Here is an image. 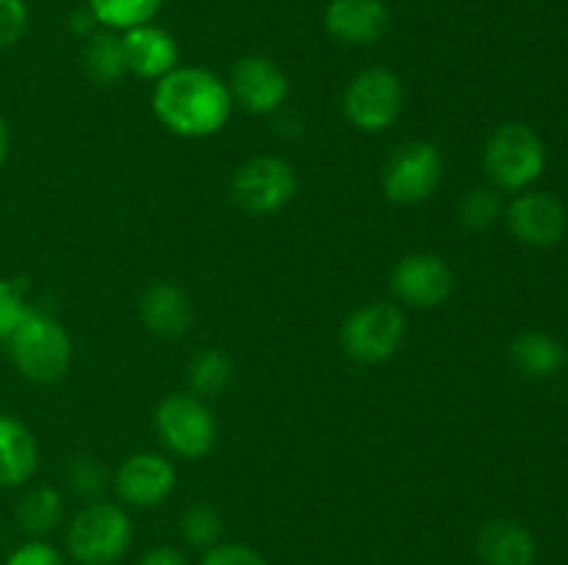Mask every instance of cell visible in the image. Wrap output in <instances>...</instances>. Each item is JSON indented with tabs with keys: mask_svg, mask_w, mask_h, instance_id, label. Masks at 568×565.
<instances>
[{
	"mask_svg": "<svg viewBox=\"0 0 568 565\" xmlns=\"http://www.w3.org/2000/svg\"><path fill=\"white\" fill-rule=\"evenodd\" d=\"M231 109L227 83L205 66H175L155 81L153 114L175 136H214L231 120Z\"/></svg>",
	"mask_w": 568,
	"mask_h": 565,
	"instance_id": "obj_1",
	"label": "cell"
},
{
	"mask_svg": "<svg viewBox=\"0 0 568 565\" xmlns=\"http://www.w3.org/2000/svg\"><path fill=\"white\" fill-rule=\"evenodd\" d=\"M483 166L497 192H527L547 170V144L525 122H505L488 136Z\"/></svg>",
	"mask_w": 568,
	"mask_h": 565,
	"instance_id": "obj_2",
	"label": "cell"
},
{
	"mask_svg": "<svg viewBox=\"0 0 568 565\" xmlns=\"http://www.w3.org/2000/svg\"><path fill=\"white\" fill-rule=\"evenodd\" d=\"M11 360L26 380L50 386L70 371L72 341L64 325L44 310L31 308L9 341Z\"/></svg>",
	"mask_w": 568,
	"mask_h": 565,
	"instance_id": "obj_3",
	"label": "cell"
},
{
	"mask_svg": "<svg viewBox=\"0 0 568 565\" xmlns=\"http://www.w3.org/2000/svg\"><path fill=\"white\" fill-rule=\"evenodd\" d=\"M131 537V518L120 504L92 502L72 518L67 548L81 565H111L128 552Z\"/></svg>",
	"mask_w": 568,
	"mask_h": 565,
	"instance_id": "obj_4",
	"label": "cell"
},
{
	"mask_svg": "<svg viewBox=\"0 0 568 565\" xmlns=\"http://www.w3.org/2000/svg\"><path fill=\"white\" fill-rule=\"evenodd\" d=\"M405 103V89L397 72L369 66L358 72L344 89L342 111L353 127L364 133H383L397 122Z\"/></svg>",
	"mask_w": 568,
	"mask_h": 565,
	"instance_id": "obj_5",
	"label": "cell"
},
{
	"mask_svg": "<svg viewBox=\"0 0 568 565\" xmlns=\"http://www.w3.org/2000/svg\"><path fill=\"white\" fill-rule=\"evenodd\" d=\"M155 430L178 458H203L216 443V421L197 393H172L155 408Z\"/></svg>",
	"mask_w": 568,
	"mask_h": 565,
	"instance_id": "obj_6",
	"label": "cell"
},
{
	"mask_svg": "<svg viewBox=\"0 0 568 565\" xmlns=\"http://www.w3.org/2000/svg\"><path fill=\"white\" fill-rule=\"evenodd\" d=\"M444 158L438 147L425 138L399 144L383 166V194L397 205H419L438 188Z\"/></svg>",
	"mask_w": 568,
	"mask_h": 565,
	"instance_id": "obj_7",
	"label": "cell"
},
{
	"mask_svg": "<svg viewBox=\"0 0 568 565\" xmlns=\"http://www.w3.org/2000/svg\"><path fill=\"white\" fill-rule=\"evenodd\" d=\"M342 349L358 363H383L399 349L405 338L403 310L388 302L361 305L344 319Z\"/></svg>",
	"mask_w": 568,
	"mask_h": 565,
	"instance_id": "obj_8",
	"label": "cell"
},
{
	"mask_svg": "<svg viewBox=\"0 0 568 565\" xmlns=\"http://www.w3.org/2000/svg\"><path fill=\"white\" fill-rule=\"evenodd\" d=\"M231 194L247 214H275L297 194V172L277 155H258L239 166L231 181Z\"/></svg>",
	"mask_w": 568,
	"mask_h": 565,
	"instance_id": "obj_9",
	"label": "cell"
},
{
	"mask_svg": "<svg viewBox=\"0 0 568 565\" xmlns=\"http://www.w3.org/2000/svg\"><path fill=\"white\" fill-rule=\"evenodd\" d=\"M392 291L410 308H442L455 291V271L442 255L410 253L392 269Z\"/></svg>",
	"mask_w": 568,
	"mask_h": 565,
	"instance_id": "obj_10",
	"label": "cell"
},
{
	"mask_svg": "<svg viewBox=\"0 0 568 565\" xmlns=\"http://www.w3.org/2000/svg\"><path fill=\"white\" fill-rule=\"evenodd\" d=\"M505 222L516 242L536 249H549L564 242L568 216L564 203L549 192H519L505 205Z\"/></svg>",
	"mask_w": 568,
	"mask_h": 565,
	"instance_id": "obj_11",
	"label": "cell"
},
{
	"mask_svg": "<svg viewBox=\"0 0 568 565\" xmlns=\"http://www.w3.org/2000/svg\"><path fill=\"white\" fill-rule=\"evenodd\" d=\"M227 89H231L233 103H239L250 114H272L286 103L288 78L275 61L253 53L233 64Z\"/></svg>",
	"mask_w": 568,
	"mask_h": 565,
	"instance_id": "obj_12",
	"label": "cell"
},
{
	"mask_svg": "<svg viewBox=\"0 0 568 565\" xmlns=\"http://www.w3.org/2000/svg\"><path fill=\"white\" fill-rule=\"evenodd\" d=\"M114 491L131 507H159L175 491V465L155 452H136L116 469Z\"/></svg>",
	"mask_w": 568,
	"mask_h": 565,
	"instance_id": "obj_13",
	"label": "cell"
},
{
	"mask_svg": "<svg viewBox=\"0 0 568 565\" xmlns=\"http://www.w3.org/2000/svg\"><path fill=\"white\" fill-rule=\"evenodd\" d=\"M392 25L383 0H331L325 9V28L336 42L366 48L381 42Z\"/></svg>",
	"mask_w": 568,
	"mask_h": 565,
	"instance_id": "obj_14",
	"label": "cell"
},
{
	"mask_svg": "<svg viewBox=\"0 0 568 565\" xmlns=\"http://www.w3.org/2000/svg\"><path fill=\"white\" fill-rule=\"evenodd\" d=\"M122 50H125L128 72L142 81H161L166 72H172L181 59L175 37L161 25L144 22V25L122 31Z\"/></svg>",
	"mask_w": 568,
	"mask_h": 565,
	"instance_id": "obj_15",
	"label": "cell"
},
{
	"mask_svg": "<svg viewBox=\"0 0 568 565\" xmlns=\"http://www.w3.org/2000/svg\"><path fill=\"white\" fill-rule=\"evenodd\" d=\"M192 302L175 282H153L139 297V319L159 338H181L192 327Z\"/></svg>",
	"mask_w": 568,
	"mask_h": 565,
	"instance_id": "obj_16",
	"label": "cell"
},
{
	"mask_svg": "<svg viewBox=\"0 0 568 565\" xmlns=\"http://www.w3.org/2000/svg\"><path fill=\"white\" fill-rule=\"evenodd\" d=\"M536 537L530 530L510 518H494L477 535V557L483 565H532L536 563Z\"/></svg>",
	"mask_w": 568,
	"mask_h": 565,
	"instance_id": "obj_17",
	"label": "cell"
},
{
	"mask_svg": "<svg viewBox=\"0 0 568 565\" xmlns=\"http://www.w3.org/2000/svg\"><path fill=\"white\" fill-rule=\"evenodd\" d=\"M37 465V438L20 419L0 413V487H17L28 482Z\"/></svg>",
	"mask_w": 568,
	"mask_h": 565,
	"instance_id": "obj_18",
	"label": "cell"
},
{
	"mask_svg": "<svg viewBox=\"0 0 568 565\" xmlns=\"http://www.w3.org/2000/svg\"><path fill=\"white\" fill-rule=\"evenodd\" d=\"M510 360L525 377L547 380V377L558 374L560 366L566 363V347L549 332L527 330L510 343Z\"/></svg>",
	"mask_w": 568,
	"mask_h": 565,
	"instance_id": "obj_19",
	"label": "cell"
},
{
	"mask_svg": "<svg viewBox=\"0 0 568 565\" xmlns=\"http://www.w3.org/2000/svg\"><path fill=\"white\" fill-rule=\"evenodd\" d=\"M83 70L100 86H111L120 81L128 72L125 50H122V39L114 31H98L89 37L87 48H83Z\"/></svg>",
	"mask_w": 568,
	"mask_h": 565,
	"instance_id": "obj_20",
	"label": "cell"
},
{
	"mask_svg": "<svg viewBox=\"0 0 568 565\" xmlns=\"http://www.w3.org/2000/svg\"><path fill=\"white\" fill-rule=\"evenodd\" d=\"M61 515H64V499L50 485H39L28 491L22 496L20 507H17V521L33 537L53 532L59 526Z\"/></svg>",
	"mask_w": 568,
	"mask_h": 565,
	"instance_id": "obj_21",
	"label": "cell"
},
{
	"mask_svg": "<svg viewBox=\"0 0 568 565\" xmlns=\"http://www.w3.org/2000/svg\"><path fill=\"white\" fill-rule=\"evenodd\" d=\"M164 0H87V9L105 31H131L153 22Z\"/></svg>",
	"mask_w": 568,
	"mask_h": 565,
	"instance_id": "obj_22",
	"label": "cell"
},
{
	"mask_svg": "<svg viewBox=\"0 0 568 565\" xmlns=\"http://www.w3.org/2000/svg\"><path fill=\"white\" fill-rule=\"evenodd\" d=\"M233 377V360L231 355L222 349H203L197 358L189 366V386L197 397H211V393H222Z\"/></svg>",
	"mask_w": 568,
	"mask_h": 565,
	"instance_id": "obj_23",
	"label": "cell"
},
{
	"mask_svg": "<svg viewBox=\"0 0 568 565\" xmlns=\"http://www.w3.org/2000/svg\"><path fill=\"white\" fill-rule=\"evenodd\" d=\"M505 216V203L497 188H469L458 203V219L469 230H488Z\"/></svg>",
	"mask_w": 568,
	"mask_h": 565,
	"instance_id": "obj_24",
	"label": "cell"
},
{
	"mask_svg": "<svg viewBox=\"0 0 568 565\" xmlns=\"http://www.w3.org/2000/svg\"><path fill=\"white\" fill-rule=\"evenodd\" d=\"M181 532L183 541H186L189 546L205 548V552H209L211 546L220 543L222 515L216 513V507H211V504H192V507L183 513Z\"/></svg>",
	"mask_w": 568,
	"mask_h": 565,
	"instance_id": "obj_25",
	"label": "cell"
},
{
	"mask_svg": "<svg viewBox=\"0 0 568 565\" xmlns=\"http://www.w3.org/2000/svg\"><path fill=\"white\" fill-rule=\"evenodd\" d=\"M67 482H70L75 496L98 502L100 493L105 491L109 474H105V469L94 458H75L70 465H67Z\"/></svg>",
	"mask_w": 568,
	"mask_h": 565,
	"instance_id": "obj_26",
	"label": "cell"
},
{
	"mask_svg": "<svg viewBox=\"0 0 568 565\" xmlns=\"http://www.w3.org/2000/svg\"><path fill=\"white\" fill-rule=\"evenodd\" d=\"M28 310L31 305L26 302V286L14 280H0V341H9Z\"/></svg>",
	"mask_w": 568,
	"mask_h": 565,
	"instance_id": "obj_27",
	"label": "cell"
},
{
	"mask_svg": "<svg viewBox=\"0 0 568 565\" xmlns=\"http://www.w3.org/2000/svg\"><path fill=\"white\" fill-rule=\"evenodd\" d=\"M28 31L26 0H0V50L14 48Z\"/></svg>",
	"mask_w": 568,
	"mask_h": 565,
	"instance_id": "obj_28",
	"label": "cell"
},
{
	"mask_svg": "<svg viewBox=\"0 0 568 565\" xmlns=\"http://www.w3.org/2000/svg\"><path fill=\"white\" fill-rule=\"evenodd\" d=\"M200 565H270L255 548L244 543H216L205 552Z\"/></svg>",
	"mask_w": 568,
	"mask_h": 565,
	"instance_id": "obj_29",
	"label": "cell"
},
{
	"mask_svg": "<svg viewBox=\"0 0 568 565\" xmlns=\"http://www.w3.org/2000/svg\"><path fill=\"white\" fill-rule=\"evenodd\" d=\"M6 565H64V557L50 543L31 541L9 554Z\"/></svg>",
	"mask_w": 568,
	"mask_h": 565,
	"instance_id": "obj_30",
	"label": "cell"
},
{
	"mask_svg": "<svg viewBox=\"0 0 568 565\" xmlns=\"http://www.w3.org/2000/svg\"><path fill=\"white\" fill-rule=\"evenodd\" d=\"M139 565H189V563H186V557L178 552V548L155 546V548H150L148 554H144L142 563H139Z\"/></svg>",
	"mask_w": 568,
	"mask_h": 565,
	"instance_id": "obj_31",
	"label": "cell"
},
{
	"mask_svg": "<svg viewBox=\"0 0 568 565\" xmlns=\"http://www.w3.org/2000/svg\"><path fill=\"white\" fill-rule=\"evenodd\" d=\"M94 25H98V20H94L92 11L89 9H78L70 14V28H72V33H78V37H83V33H87V37H92Z\"/></svg>",
	"mask_w": 568,
	"mask_h": 565,
	"instance_id": "obj_32",
	"label": "cell"
},
{
	"mask_svg": "<svg viewBox=\"0 0 568 565\" xmlns=\"http://www.w3.org/2000/svg\"><path fill=\"white\" fill-rule=\"evenodd\" d=\"M6 155H9V127H6V120L0 116V166L6 164Z\"/></svg>",
	"mask_w": 568,
	"mask_h": 565,
	"instance_id": "obj_33",
	"label": "cell"
}]
</instances>
